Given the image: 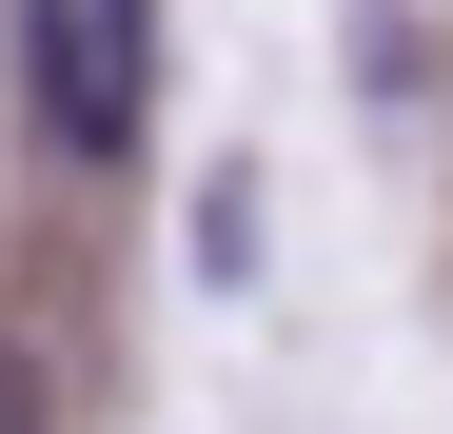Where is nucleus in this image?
<instances>
[{
  "label": "nucleus",
  "instance_id": "f257e3e1",
  "mask_svg": "<svg viewBox=\"0 0 453 434\" xmlns=\"http://www.w3.org/2000/svg\"><path fill=\"white\" fill-rule=\"evenodd\" d=\"M20 119L59 159H138V119H158V0H20Z\"/></svg>",
  "mask_w": 453,
  "mask_h": 434
},
{
  "label": "nucleus",
  "instance_id": "f03ea898",
  "mask_svg": "<svg viewBox=\"0 0 453 434\" xmlns=\"http://www.w3.org/2000/svg\"><path fill=\"white\" fill-rule=\"evenodd\" d=\"M0 434H40V355L20 336H0Z\"/></svg>",
  "mask_w": 453,
  "mask_h": 434
}]
</instances>
